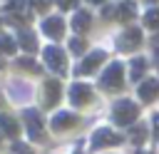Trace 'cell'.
<instances>
[{
    "mask_svg": "<svg viewBox=\"0 0 159 154\" xmlns=\"http://www.w3.org/2000/svg\"><path fill=\"white\" fill-rule=\"evenodd\" d=\"M137 117H139V109H137L134 102L119 99V102L114 104V122H117V124H132Z\"/></svg>",
    "mask_w": 159,
    "mask_h": 154,
    "instance_id": "cell-1",
    "label": "cell"
},
{
    "mask_svg": "<svg viewBox=\"0 0 159 154\" xmlns=\"http://www.w3.org/2000/svg\"><path fill=\"white\" fill-rule=\"evenodd\" d=\"M45 62H47V67L50 70H55V72H65V67H67V60H65V52L60 50V47H55V45H50V47H45Z\"/></svg>",
    "mask_w": 159,
    "mask_h": 154,
    "instance_id": "cell-2",
    "label": "cell"
},
{
    "mask_svg": "<svg viewBox=\"0 0 159 154\" xmlns=\"http://www.w3.org/2000/svg\"><path fill=\"white\" fill-rule=\"evenodd\" d=\"M102 87L104 89H119L122 87V65L119 62H112L107 70H104V75H102Z\"/></svg>",
    "mask_w": 159,
    "mask_h": 154,
    "instance_id": "cell-3",
    "label": "cell"
},
{
    "mask_svg": "<svg viewBox=\"0 0 159 154\" xmlns=\"http://www.w3.org/2000/svg\"><path fill=\"white\" fill-rule=\"evenodd\" d=\"M25 124H27L30 139L40 142V139H42V119H40V114H37L35 109H27V112H25Z\"/></svg>",
    "mask_w": 159,
    "mask_h": 154,
    "instance_id": "cell-4",
    "label": "cell"
},
{
    "mask_svg": "<svg viewBox=\"0 0 159 154\" xmlns=\"http://www.w3.org/2000/svg\"><path fill=\"white\" fill-rule=\"evenodd\" d=\"M139 42H142V32H139V27H129V30L119 37V50H122V52H129V50H134Z\"/></svg>",
    "mask_w": 159,
    "mask_h": 154,
    "instance_id": "cell-5",
    "label": "cell"
},
{
    "mask_svg": "<svg viewBox=\"0 0 159 154\" xmlns=\"http://www.w3.org/2000/svg\"><path fill=\"white\" fill-rule=\"evenodd\" d=\"M122 137H117L114 132L109 129H99L94 132V139H92V149H99V147H109V144H119Z\"/></svg>",
    "mask_w": 159,
    "mask_h": 154,
    "instance_id": "cell-6",
    "label": "cell"
},
{
    "mask_svg": "<svg viewBox=\"0 0 159 154\" xmlns=\"http://www.w3.org/2000/svg\"><path fill=\"white\" fill-rule=\"evenodd\" d=\"M104 62V52H92V55H87L80 65H77V75H87V72H92L97 65H102Z\"/></svg>",
    "mask_w": 159,
    "mask_h": 154,
    "instance_id": "cell-7",
    "label": "cell"
},
{
    "mask_svg": "<svg viewBox=\"0 0 159 154\" xmlns=\"http://www.w3.org/2000/svg\"><path fill=\"white\" fill-rule=\"evenodd\" d=\"M89 97H92V89H89L87 84H72V87H70V99H72V104H87Z\"/></svg>",
    "mask_w": 159,
    "mask_h": 154,
    "instance_id": "cell-8",
    "label": "cell"
},
{
    "mask_svg": "<svg viewBox=\"0 0 159 154\" xmlns=\"http://www.w3.org/2000/svg\"><path fill=\"white\" fill-rule=\"evenodd\" d=\"M62 30H65L62 17H47V20L42 22V32H45L47 37H60V35H62Z\"/></svg>",
    "mask_w": 159,
    "mask_h": 154,
    "instance_id": "cell-9",
    "label": "cell"
},
{
    "mask_svg": "<svg viewBox=\"0 0 159 154\" xmlns=\"http://www.w3.org/2000/svg\"><path fill=\"white\" fill-rule=\"evenodd\" d=\"M75 124H77V117L70 114V112H60V114L52 117V129H55V132H60V129H70V127H75Z\"/></svg>",
    "mask_w": 159,
    "mask_h": 154,
    "instance_id": "cell-10",
    "label": "cell"
},
{
    "mask_svg": "<svg viewBox=\"0 0 159 154\" xmlns=\"http://www.w3.org/2000/svg\"><path fill=\"white\" fill-rule=\"evenodd\" d=\"M157 94H159V79H144L139 84V97L144 102H152Z\"/></svg>",
    "mask_w": 159,
    "mask_h": 154,
    "instance_id": "cell-11",
    "label": "cell"
},
{
    "mask_svg": "<svg viewBox=\"0 0 159 154\" xmlns=\"http://www.w3.org/2000/svg\"><path fill=\"white\" fill-rule=\"evenodd\" d=\"M45 92H47L45 104H47V107H52V104L60 99V82H57V79H47V82H45Z\"/></svg>",
    "mask_w": 159,
    "mask_h": 154,
    "instance_id": "cell-12",
    "label": "cell"
},
{
    "mask_svg": "<svg viewBox=\"0 0 159 154\" xmlns=\"http://www.w3.org/2000/svg\"><path fill=\"white\" fill-rule=\"evenodd\" d=\"M144 70H147V60L134 57V60H132V65H129V77H132L134 82H139V77L144 75Z\"/></svg>",
    "mask_w": 159,
    "mask_h": 154,
    "instance_id": "cell-13",
    "label": "cell"
},
{
    "mask_svg": "<svg viewBox=\"0 0 159 154\" xmlns=\"http://www.w3.org/2000/svg\"><path fill=\"white\" fill-rule=\"evenodd\" d=\"M89 22H92V20H89V12H87V10H80V12L75 15V20H72V27H75L77 32H84V30L89 27Z\"/></svg>",
    "mask_w": 159,
    "mask_h": 154,
    "instance_id": "cell-14",
    "label": "cell"
},
{
    "mask_svg": "<svg viewBox=\"0 0 159 154\" xmlns=\"http://www.w3.org/2000/svg\"><path fill=\"white\" fill-rule=\"evenodd\" d=\"M0 132H5V134H17V122L12 119V117H7V114H0Z\"/></svg>",
    "mask_w": 159,
    "mask_h": 154,
    "instance_id": "cell-15",
    "label": "cell"
},
{
    "mask_svg": "<svg viewBox=\"0 0 159 154\" xmlns=\"http://www.w3.org/2000/svg\"><path fill=\"white\" fill-rule=\"evenodd\" d=\"M117 15H119V20H132V17H134V2H132V0H124V2L117 7Z\"/></svg>",
    "mask_w": 159,
    "mask_h": 154,
    "instance_id": "cell-16",
    "label": "cell"
},
{
    "mask_svg": "<svg viewBox=\"0 0 159 154\" xmlns=\"http://www.w3.org/2000/svg\"><path fill=\"white\" fill-rule=\"evenodd\" d=\"M32 37H35V35H32V32H27V30H22V32H20V45H22L27 52H35V50H37V42H35Z\"/></svg>",
    "mask_w": 159,
    "mask_h": 154,
    "instance_id": "cell-17",
    "label": "cell"
},
{
    "mask_svg": "<svg viewBox=\"0 0 159 154\" xmlns=\"http://www.w3.org/2000/svg\"><path fill=\"white\" fill-rule=\"evenodd\" d=\"M129 137H132V142H134V144H142V142H144V137H147V127H142V124H139V127H134V129L129 132Z\"/></svg>",
    "mask_w": 159,
    "mask_h": 154,
    "instance_id": "cell-18",
    "label": "cell"
},
{
    "mask_svg": "<svg viewBox=\"0 0 159 154\" xmlns=\"http://www.w3.org/2000/svg\"><path fill=\"white\" fill-rule=\"evenodd\" d=\"M0 50L2 52H15V40L7 35H0Z\"/></svg>",
    "mask_w": 159,
    "mask_h": 154,
    "instance_id": "cell-19",
    "label": "cell"
},
{
    "mask_svg": "<svg viewBox=\"0 0 159 154\" xmlns=\"http://www.w3.org/2000/svg\"><path fill=\"white\" fill-rule=\"evenodd\" d=\"M144 22H147L149 27H159V10H149L147 17H144Z\"/></svg>",
    "mask_w": 159,
    "mask_h": 154,
    "instance_id": "cell-20",
    "label": "cell"
},
{
    "mask_svg": "<svg viewBox=\"0 0 159 154\" xmlns=\"http://www.w3.org/2000/svg\"><path fill=\"white\" fill-rule=\"evenodd\" d=\"M70 50H72V52H77V55H80V52H84V40H77V37H75V40L70 42Z\"/></svg>",
    "mask_w": 159,
    "mask_h": 154,
    "instance_id": "cell-21",
    "label": "cell"
},
{
    "mask_svg": "<svg viewBox=\"0 0 159 154\" xmlns=\"http://www.w3.org/2000/svg\"><path fill=\"white\" fill-rule=\"evenodd\" d=\"M12 154H30V149L25 144H12Z\"/></svg>",
    "mask_w": 159,
    "mask_h": 154,
    "instance_id": "cell-22",
    "label": "cell"
},
{
    "mask_svg": "<svg viewBox=\"0 0 159 154\" xmlns=\"http://www.w3.org/2000/svg\"><path fill=\"white\" fill-rule=\"evenodd\" d=\"M17 65H20V67H27V70H35V72H37V65H35V62H30V60H17Z\"/></svg>",
    "mask_w": 159,
    "mask_h": 154,
    "instance_id": "cell-23",
    "label": "cell"
},
{
    "mask_svg": "<svg viewBox=\"0 0 159 154\" xmlns=\"http://www.w3.org/2000/svg\"><path fill=\"white\" fill-rule=\"evenodd\" d=\"M75 2H77V0H57V5H60L62 10H67V7H75Z\"/></svg>",
    "mask_w": 159,
    "mask_h": 154,
    "instance_id": "cell-24",
    "label": "cell"
},
{
    "mask_svg": "<svg viewBox=\"0 0 159 154\" xmlns=\"http://www.w3.org/2000/svg\"><path fill=\"white\" fill-rule=\"evenodd\" d=\"M47 5H50V2H47V0H35V7H37V10H45V7H47Z\"/></svg>",
    "mask_w": 159,
    "mask_h": 154,
    "instance_id": "cell-25",
    "label": "cell"
},
{
    "mask_svg": "<svg viewBox=\"0 0 159 154\" xmlns=\"http://www.w3.org/2000/svg\"><path fill=\"white\" fill-rule=\"evenodd\" d=\"M154 134H157V137H159V114H157V117H154Z\"/></svg>",
    "mask_w": 159,
    "mask_h": 154,
    "instance_id": "cell-26",
    "label": "cell"
},
{
    "mask_svg": "<svg viewBox=\"0 0 159 154\" xmlns=\"http://www.w3.org/2000/svg\"><path fill=\"white\" fill-rule=\"evenodd\" d=\"M157 70H159V50H157Z\"/></svg>",
    "mask_w": 159,
    "mask_h": 154,
    "instance_id": "cell-27",
    "label": "cell"
},
{
    "mask_svg": "<svg viewBox=\"0 0 159 154\" xmlns=\"http://www.w3.org/2000/svg\"><path fill=\"white\" fill-rule=\"evenodd\" d=\"M89 2H104V0H89Z\"/></svg>",
    "mask_w": 159,
    "mask_h": 154,
    "instance_id": "cell-28",
    "label": "cell"
}]
</instances>
